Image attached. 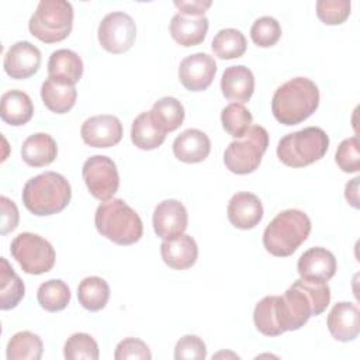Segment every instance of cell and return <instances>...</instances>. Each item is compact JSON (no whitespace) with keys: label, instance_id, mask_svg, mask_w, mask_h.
I'll list each match as a JSON object with an SVG mask.
<instances>
[{"label":"cell","instance_id":"cell-25","mask_svg":"<svg viewBox=\"0 0 360 360\" xmlns=\"http://www.w3.org/2000/svg\"><path fill=\"white\" fill-rule=\"evenodd\" d=\"M58 155V145L55 139L45 132L30 135L21 146L22 160L32 167H42L55 160Z\"/></svg>","mask_w":360,"mask_h":360},{"label":"cell","instance_id":"cell-34","mask_svg":"<svg viewBox=\"0 0 360 360\" xmlns=\"http://www.w3.org/2000/svg\"><path fill=\"white\" fill-rule=\"evenodd\" d=\"M276 298L277 295H267L262 298L253 311V322L256 329L266 336H278L284 330L278 325L276 312Z\"/></svg>","mask_w":360,"mask_h":360},{"label":"cell","instance_id":"cell-38","mask_svg":"<svg viewBox=\"0 0 360 360\" xmlns=\"http://www.w3.org/2000/svg\"><path fill=\"white\" fill-rule=\"evenodd\" d=\"M350 7L349 0H319L316 1V15L328 25H338L346 21Z\"/></svg>","mask_w":360,"mask_h":360},{"label":"cell","instance_id":"cell-24","mask_svg":"<svg viewBox=\"0 0 360 360\" xmlns=\"http://www.w3.org/2000/svg\"><path fill=\"white\" fill-rule=\"evenodd\" d=\"M166 134L152 111L141 112L131 127V141L142 150H152L160 146L166 139Z\"/></svg>","mask_w":360,"mask_h":360},{"label":"cell","instance_id":"cell-1","mask_svg":"<svg viewBox=\"0 0 360 360\" xmlns=\"http://www.w3.org/2000/svg\"><path fill=\"white\" fill-rule=\"evenodd\" d=\"M330 301L328 283H314L302 278L295 280L283 295L276 298L278 325L284 332L297 330L311 316L322 314Z\"/></svg>","mask_w":360,"mask_h":360},{"label":"cell","instance_id":"cell-32","mask_svg":"<svg viewBox=\"0 0 360 360\" xmlns=\"http://www.w3.org/2000/svg\"><path fill=\"white\" fill-rule=\"evenodd\" d=\"M246 38L236 28H224L217 32L211 42L212 52L221 59H235L245 53Z\"/></svg>","mask_w":360,"mask_h":360},{"label":"cell","instance_id":"cell-7","mask_svg":"<svg viewBox=\"0 0 360 360\" xmlns=\"http://www.w3.org/2000/svg\"><path fill=\"white\" fill-rule=\"evenodd\" d=\"M73 27V7L66 0H41L30 18V32L42 42L68 38Z\"/></svg>","mask_w":360,"mask_h":360},{"label":"cell","instance_id":"cell-31","mask_svg":"<svg viewBox=\"0 0 360 360\" xmlns=\"http://www.w3.org/2000/svg\"><path fill=\"white\" fill-rule=\"evenodd\" d=\"M70 290L68 284L59 278H52L42 283L37 291L38 304L48 312H58L70 302Z\"/></svg>","mask_w":360,"mask_h":360},{"label":"cell","instance_id":"cell-33","mask_svg":"<svg viewBox=\"0 0 360 360\" xmlns=\"http://www.w3.org/2000/svg\"><path fill=\"white\" fill-rule=\"evenodd\" d=\"M152 114L166 132L177 129L184 121V107L174 97H162L152 105Z\"/></svg>","mask_w":360,"mask_h":360},{"label":"cell","instance_id":"cell-43","mask_svg":"<svg viewBox=\"0 0 360 360\" xmlns=\"http://www.w3.org/2000/svg\"><path fill=\"white\" fill-rule=\"evenodd\" d=\"M211 4V0H174V6L180 10V14L190 17H202Z\"/></svg>","mask_w":360,"mask_h":360},{"label":"cell","instance_id":"cell-30","mask_svg":"<svg viewBox=\"0 0 360 360\" xmlns=\"http://www.w3.org/2000/svg\"><path fill=\"white\" fill-rule=\"evenodd\" d=\"M44 346L38 335L30 330H21L13 335L7 343V360H39Z\"/></svg>","mask_w":360,"mask_h":360},{"label":"cell","instance_id":"cell-4","mask_svg":"<svg viewBox=\"0 0 360 360\" xmlns=\"http://www.w3.org/2000/svg\"><path fill=\"white\" fill-rule=\"evenodd\" d=\"M94 224L101 236L117 245H132L143 232L141 217L121 198L103 201L96 210Z\"/></svg>","mask_w":360,"mask_h":360},{"label":"cell","instance_id":"cell-44","mask_svg":"<svg viewBox=\"0 0 360 360\" xmlns=\"http://www.w3.org/2000/svg\"><path fill=\"white\" fill-rule=\"evenodd\" d=\"M359 177H354L350 183L346 184V188H345V197L347 200V202L357 208L359 207V194H357V190H359Z\"/></svg>","mask_w":360,"mask_h":360},{"label":"cell","instance_id":"cell-19","mask_svg":"<svg viewBox=\"0 0 360 360\" xmlns=\"http://www.w3.org/2000/svg\"><path fill=\"white\" fill-rule=\"evenodd\" d=\"M221 90L225 98L236 103L250 100L255 90V76L252 70L243 65L229 66L221 77Z\"/></svg>","mask_w":360,"mask_h":360},{"label":"cell","instance_id":"cell-8","mask_svg":"<svg viewBox=\"0 0 360 360\" xmlns=\"http://www.w3.org/2000/svg\"><path fill=\"white\" fill-rule=\"evenodd\" d=\"M269 145V134L260 125H253L239 139L231 142L224 152L226 169L235 174L255 172Z\"/></svg>","mask_w":360,"mask_h":360},{"label":"cell","instance_id":"cell-26","mask_svg":"<svg viewBox=\"0 0 360 360\" xmlns=\"http://www.w3.org/2000/svg\"><path fill=\"white\" fill-rule=\"evenodd\" d=\"M34 114V105L30 96L21 90H8L1 96L0 117L4 122L20 127L27 124Z\"/></svg>","mask_w":360,"mask_h":360},{"label":"cell","instance_id":"cell-27","mask_svg":"<svg viewBox=\"0 0 360 360\" xmlns=\"http://www.w3.org/2000/svg\"><path fill=\"white\" fill-rule=\"evenodd\" d=\"M41 98L48 110L56 114H63L72 110L77 98L75 86L65 84L48 77L41 86Z\"/></svg>","mask_w":360,"mask_h":360},{"label":"cell","instance_id":"cell-22","mask_svg":"<svg viewBox=\"0 0 360 360\" xmlns=\"http://www.w3.org/2000/svg\"><path fill=\"white\" fill-rule=\"evenodd\" d=\"M172 38L181 46H195L201 44L208 31V18L174 14L169 24Z\"/></svg>","mask_w":360,"mask_h":360},{"label":"cell","instance_id":"cell-29","mask_svg":"<svg viewBox=\"0 0 360 360\" xmlns=\"http://www.w3.org/2000/svg\"><path fill=\"white\" fill-rule=\"evenodd\" d=\"M77 298L80 305L91 312L103 309L110 298V287L107 281L97 276L86 277L77 287Z\"/></svg>","mask_w":360,"mask_h":360},{"label":"cell","instance_id":"cell-13","mask_svg":"<svg viewBox=\"0 0 360 360\" xmlns=\"http://www.w3.org/2000/svg\"><path fill=\"white\" fill-rule=\"evenodd\" d=\"M80 135L86 145L93 148H110L117 145L122 138V124L118 117L111 114H101L87 118Z\"/></svg>","mask_w":360,"mask_h":360},{"label":"cell","instance_id":"cell-40","mask_svg":"<svg viewBox=\"0 0 360 360\" xmlns=\"http://www.w3.org/2000/svg\"><path fill=\"white\" fill-rule=\"evenodd\" d=\"M207 357V347L201 338L195 335H186L180 338L174 347L176 360H204Z\"/></svg>","mask_w":360,"mask_h":360},{"label":"cell","instance_id":"cell-17","mask_svg":"<svg viewBox=\"0 0 360 360\" xmlns=\"http://www.w3.org/2000/svg\"><path fill=\"white\" fill-rule=\"evenodd\" d=\"M326 323L330 335L336 340H354L360 332V311L356 304L340 301L330 309Z\"/></svg>","mask_w":360,"mask_h":360},{"label":"cell","instance_id":"cell-5","mask_svg":"<svg viewBox=\"0 0 360 360\" xmlns=\"http://www.w3.org/2000/svg\"><path fill=\"white\" fill-rule=\"evenodd\" d=\"M311 232V219L304 211L284 210L278 212L263 232V246L277 257L292 255Z\"/></svg>","mask_w":360,"mask_h":360},{"label":"cell","instance_id":"cell-18","mask_svg":"<svg viewBox=\"0 0 360 360\" xmlns=\"http://www.w3.org/2000/svg\"><path fill=\"white\" fill-rule=\"evenodd\" d=\"M228 219L239 229H252L263 218V205L257 195L240 191L232 195L228 202Z\"/></svg>","mask_w":360,"mask_h":360},{"label":"cell","instance_id":"cell-42","mask_svg":"<svg viewBox=\"0 0 360 360\" xmlns=\"http://www.w3.org/2000/svg\"><path fill=\"white\" fill-rule=\"evenodd\" d=\"M0 207H1V229L0 233L6 235L14 231L18 225V208L6 195L0 197Z\"/></svg>","mask_w":360,"mask_h":360},{"label":"cell","instance_id":"cell-6","mask_svg":"<svg viewBox=\"0 0 360 360\" xmlns=\"http://www.w3.org/2000/svg\"><path fill=\"white\" fill-rule=\"evenodd\" d=\"M329 148V136L319 127L284 135L277 145L278 159L290 167H304L322 159Z\"/></svg>","mask_w":360,"mask_h":360},{"label":"cell","instance_id":"cell-41","mask_svg":"<svg viewBox=\"0 0 360 360\" xmlns=\"http://www.w3.org/2000/svg\"><path fill=\"white\" fill-rule=\"evenodd\" d=\"M115 360H127V359H138V360H150L152 353L145 342L136 338H127L121 340L114 353Z\"/></svg>","mask_w":360,"mask_h":360},{"label":"cell","instance_id":"cell-20","mask_svg":"<svg viewBox=\"0 0 360 360\" xmlns=\"http://www.w3.org/2000/svg\"><path fill=\"white\" fill-rule=\"evenodd\" d=\"M211 150L208 135L200 129L190 128L183 131L173 141L174 156L184 163H198L207 159Z\"/></svg>","mask_w":360,"mask_h":360},{"label":"cell","instance_id":"cell-23","mask_svg":"<svg viewBox=\"0 0 360 360\" xmlns=\"http://www.w3.org/2000/svg\"><path fill=\"white\" fill-rule=\"evenodd\" d=\"M83 75V62L80 56L70 49L53 51L48 60V77L75 86Z\"/></svg>","mask_w":360,"mask_h":360},{"label":"cell","instance_id":"cell-2","mask_svg":"<svg viewBox=\"0 0 360 360\" xmlns=\"http://www.w3.org/2000/svg\"><path fill=\"white\" fill-rule=\"evenodd\" d=\"M319 105L318 86L308 77H294L281 84L271 100L274 118L284 125H297L311 117Z\"/></svg>","mask_w":360,"mask_h":360},{"label":"cell","instance_id":"cell-10","mask_svg":"<svg viewBox=\"0 0 360 360\" xmlns=\"http://www.w3.org/2000/svg\"><path fill=\"white\" fill-rule=\"evenodd\" d=\"M82 176L90 194L100 201L111 200L120 186L117 166L104 155L90 156L83 163Z\"/></svg>","mask_w":360,"mask_h":360},{"label":"cell","instance_id":"cell-3","mask_svg":"<svg viewBox=\"0 0 360 360\" xmlns=\"http://www.w3.org/2000/svg\"><path fill=\"white\" fill-rule=\"evenodd\" d=\"M72 188L59 173L45 172L31 177L22 188V202L34 215L44 217L58 214L70 202Z\"/></svg>","mask_w":360,"mask_h":360},{"label":"cell","instance_id":"cell-28","mask_svg":"<svg viewBox=\"0 0 360 360\" xmlns=\"http://www.w3.org/2000/svg\"><path fill=\"white\" fill-rule=\"evenodd\" d=\"M0 308L7 311L20 304L24 297L25 287L6 257H0Z\"/></svg>","mask_w":360,"mask_h":360},{"label":"cell","instance_id":"cell-21","mask_svg":"<svg viewBox=\"0 0 360 360\" xmlns=\"http://www.w3.org/2000/svg\"><path fill=\"white\" fill-rule=\"evenodd\" d=\"M160 256L169 267L184 270L197 262L198 248L190 235L183 233L173 239H165L160 245Z\"/></svg>","mask_w":360,"mask_h":360},{"label":"cell","instance_id":"cell-15","mask_svg":"<svg viewBox=\"0 0 360 360\" xmlns=\"http://www.w3.org/2000/svg\"><path fill=\"white\" fill-rule=\"evenodd\" d=\"M41 66L39 49L28 41L13 44L4 55L3 68L11 79H27Z\"/></svg>","mask_w":360,"mask_h":360},{"label":"cell","instance_id":"cell-9","mask_svg":"<svg viewBox=\"0 0 360 360\" xmlns=\"http://www.w3.org/2000/svg\"><path fill=\"white\" fill-rule=\"evenodd\" d=\"M11 256L28 274H44L55 264V249L42 236L31 232L17 235L10 245Z\"/></svg>","mask_w":360,"mask_h":360},{"label":"cell","instance_id":"cell-14","mask_svg":"<svg viewBox=\"0 0 360 360\" xmlns=\"http://www.w3.org/2000/svg\"><path fill=\"white\" fill-rule=\"evenodd\" d=\"M153 229L162 239H173L187 228L188 215L186 207L177 200H163L153 211Z\"/></svg>","mask_w":360,"mask_h":360},{"label":"cell","instance_id":"cell-12","mask_svg":"<svg viewBox=\"0 0 360 360\" xmlns=\"http://www.w3.org/2000/svg\"><path fill=\"white\" fill-rule=\"evenodd\" d=\"M217 73L214 58L204 52L186 56L179 66L180 83L190 91H202L210 87Z\"/></svg>","mask_w":360,"mask_h":360},{"label":"cell","instance_id":"cell-16","mask_svg":"<svg viewBox=\"0 0 360 360\" xmlns=\"http://www.w3.org/2000/svg\"><path fill=\"white\" fill-rule=\"evenodd\" d=\"M297 270L302 280L326 283L336 273V259L333 253L325 248H311L300 256Z\"/></svg>","mask_w":360,"mask_h":360},{"label":"cell","instance_id":"cell-36","mask_svg":"<svg viewBox=\"0 0 360 360\" xmlns=\"http://www.w3.org/2000/svg\"><path fill=\"white\" fill-rule=\"evenodd\" d=\"M63 356L66 360H97L98 346L89 333H73L65 343Z\"/></svg>","mask_w":360,"mask_h":360},{"label":"cell","instance_id":"cell-37","mask_svg":"<svg viewBox=\"0 0 360 360\" xmlns=\"http://www.w3.org/2000/svg\"><path fill=\"white\" fill-rule=\"evenodd\" d=\"M252 41L262 48L273 46L281 37L280 22L270 15L259 17L250 28Z\"/></svg>","mask_w":360,"mask_h":360},{"label":"cell","instance_id":"cell-39","mask_svg":"<svg viewBox=\"0 0 360 360\" xmlns=\"http://www.w3.org/2000/svg\"><path fill=\"white\" fill-rule=\"evenodd\" d=\"M335 160L343 172L357 173L360 170L359 138L357 136H350L347 139H343L338 146Z\"/></svg>","mask_w":360,"mask_h":360},{"label":"cell","instance_id":"cell-11","mask_svg":"<svg viewBox=\"0 0 360 360\" xmlns=\"http://www.w3.org/2000/svg\"><path fill=\"white\" fill-rule=\"evenodd\" d=\"M100 45L111 53H124L135 42L136 25L134 18L124 11L104 15L97 30Z\"/></svg>","mask_w":360,"mask_h":360},{"label":"cell","instance_id":"cell-35","mask_svg":"<svg viewBox=\"0 0 360 360\" xmlns=\"http://www.w3.org/2000/svg\"><path fill=\"white\" fill-rule=\"evenodd\" d=\"M252 114L240 103L228 104L221 112V122L224 129L233 138H242L252 127Z\"/></svg>","mask_w":360,"mask_h":360}]
</instances>
